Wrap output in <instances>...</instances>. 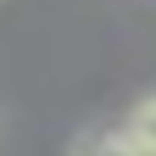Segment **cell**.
Masks as SVG:
<instances>
[{
  "label": "cell",
  "instance_id": "6da1fadb",
  "mask_svg": "<svg viewBox=\"0 0 156 156\" xmlns=\"http://www.w3.org/2000/svg\"><path fill=\"white\" fill-rule=\"evenodd\" d=\"M69 156H143V152L126 134V126L122 130L100 126V130H83V134H78V139L69 143Z\"/></svg>",
  "mask_w": 156,
  "mask_h": 156
},
{
  "label": "cell",
  "instance_id": "7a4b0ae2",
  "mask_svg": "<svg viewBox=\"0 0 156 156\" xmlns=\"http://www.w3.org/2000/svg\"><path fill=\"white\" fill-rule=\"evenodd\" d=\"M126 134L139 143L143 156H156V95H147V100H139V104L130 108V117H126Z\"/></svg>",
  "mask_w": 156,
  "mask_h": 156
}]
</instances>
